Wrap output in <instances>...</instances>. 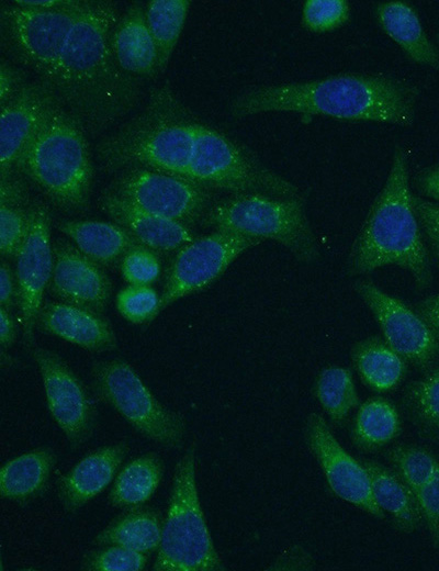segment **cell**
I'll use <instances>...</instances> for the list:
<instances>
[{
	"mask_svg": "<svg viewBox=\"0 0 439 571\" xmlns=\"http://www.w3.org/2000/svg\"><path fill=\"white\" fill-rule=\"evenodd\" d=\"M97 153L108 170L146 167L211 191L304 197L246 145L195 116L167 85L154 89L144 108L105 136Z\"/></svg>",
	"mask_w": 439,
	"mask_h": 571,
	"instance_id": "cell-1",
	"label": "cell"
},
{
	"mask_svg": "<svg viewBox=\"0 0 439 571\" xmlns=\"http://www.w3.org/2000/svg\"><path fill=\"white\" fill-rule=\"evenodd\" d=\"M111 1H81L59 63L45 86L86 133L98 134L136 104L139 80L116 63L112 35L120 19Z\"/></svg>",
	"mask_w": 439,
	"mask_h": 571,
	"instance_id": "cell-2",
	"label": "cell"
},
{
	"mask_svg": "<svg viewBox=\"0 0 439 571\" xmlns=\"http://www.w3.org/2000/svg\"><path fill=\"white\" fill-rule=\"evenodd\" d=\"M416 85L391 75L340 72L327 77L248 88L229 104L233 117L295 112L345 121L410 127L419 99Z\"/></svg>",
	"mask_w": 439,
	"mask_h": 571,
	"instance_id": "cell-3",
	"label": "cell"
},
{
	"mask_svg": "<svg viewBox=\"0 0 439 571\" xmlns=\"http://www.w3.org/2000/svg\"><path fill=\"white\" fill-rule=\"evenodd\" d=\"M412 194L408 155L405 147L396 143L385 182L350 247L347 258L350 276L394 265L407 271L419 289L431 284L430 255L412 204Z\"/></svg>",
	"mask_w": 439,
	"mask_h": 571,
	"instance_id": "cell-4",
	"label": "cell"
},
{
	"mask_svg": "<svg viewBox=\"0 0 439 571\" xmlns=\"http://www.w3.org/2000/svg\"><path fill=\"white\" fill-rule=\"evenodd\" d=\"M86 136L79 122L57 104L18 166V171L65 211H81L89 203L93 167Z\"/></svg>",
	"mask_w": 439,
	"mask_h": 571,
	"instance_id": "cell-5",
	"label": "cell"
},
{
	"mask_svg": "<svg viewBox=\"0 0 439 571\" xmlns=\"http://www.w3.org/2000/svg\"><path fill=\"white\" fill-rule=\"evenodd\" d=\"M203 222L215 229L273 240L302 264H315L320 257L317 238L306 215L304 197L230 194L213 202Z\"/></svg>",
	"mask_w": 439,
	"mask_h": 571,
	"instance_id": "cell-6",
	"label": "cell"
},
{
	"mask_svg": "<svg viewBox=\"0 0 439 571\" xmlns=\"http://www.w3.org/2000/svg\"><path fill=\"white\" fill-rule=\"evenodd\" d=\"M154 571H223L199 497L195 443L175 467L161 542Z\"/></svg>",
	"mask_w": 439,
	"mask_h": 571,
	"instance_id": "cell-7",
	"label": "cell"
},
{
	"mask_svg": "<svg viewBox=\"0 0 439 571\" xmlns=\"http://www.w3.org/2000/svg\"><path fill=\"white\" fill-rule=\"evenodd\" d=\"M91 379L98 398L140 435L165 448L183 447L188 434L184 416L164 405L127 361H97Z\"/></svg>",
	"mask_w": 439,
	"mask_h": 571,
	"instance_id": "cell-8",
	"label": "cell"
},
{
	"mask_svg": "<svg viewBox=\"0 0 439 571\" xmlns=\"http://www.w3.org/2000/svg\"><path fill=\"white\" fill-rule=\"evenodd\" d=\"M80 4L76 0L65 9L38 10L12 2L1 10V25L14 53L44 85L59 63Z\"/></svg>",
	"mask_w": 439,
	"mask_h": 571,
	"instance_id": "cell-9",
	"label": "cell"
},
{
	"mask_svg": "<svg viewBox=\"0 0 439 571\" xmlns=\"http://www.w3.org/2000/svg\"><path fill=\"white\" fill-rule=\"evenodd\" d=\"M109 191L144 211L187 225L204 217L213 204L211 190L146 167L121 170Z\"/></svg>",
	"mask_w": 439,
	"mask_h": 571,
	"instance_id": "cell-10",
	"label": "cell"
},
{
	"mask_svg": "<svg viewBox=\"0 0 439 571\" xmlns=\"http://www.w3.org/2000/svg\"><path fill=\"white\" fill-rule=\"evenodd\" d=\"M262 242L224 229L195 237L177 251L171 262L160 294V311L213 283L241 254Z\"/></svg>",
	"mask_w": 439,
	"mask_h": 571,
	"instance_id": "cell-11",
	"label": "cell"
},
{
	"mask_svg": "<svg viewBox=\"0 0 439 571\" xmlns=\"http://www.w3.org/2000/svg\"><path fill=\"white\" fill-rule=\"evenodd\" d=\"M352 289L373 315L385 343L407 363L426 371L438 361L439 338L415 309L368 280H356Z\"/></svg>",
	"mask_w": 439,
	"mask_h": 571,
	"instance_id": "cell-12",
	"label": "cell"
},
{
	"mask_svg": "<svg viewBox=\"0 0 439 571\" xmlns=\"http://www.w3.org/2000/svg\"><path fill=\"white\" fill-rule=\"evenodd\" d=\"M33 359L42 378L47 408L72 449L94 434L97 410L86 387L55 351L35 347Z\"/></svg>",
	"mask_w": 439,
	"mask_h": 571,
	"instance_id": "cell-13",
	"label": "cell"
},
{
	"mask_svg": "<svg viewBox=\"0 0 439 571\" xmlns=\"http://www.w3.org/2000/svg\"><path fill=\"white\" fill-rule=\"evenodd\" d=\"M50 225L48 208L42 202L34 203L29 232L14 257L18 305L23 339L29 346L32 344L33 332L44 304V292L52 278L54 251Z\"/></svg>",
	"mask_w": 439,
	"mask_h": 571,
	"instance_id": "cell-14",
	"label": "cell"
},
{
	"mask_svg": "<svg viewBox=\"0 0 439 571\" xmlns=\"http://www.w3.org/2000/svg\"><path fill=\"white\" fill-rule=\"evenodd\" d=\"M304 438L330 490L342 501L383 519L385 514L373 497L364 466L345 450L322 415H307Z\"/></svg>",
	"mask_w": 439,
	"mask_h": 571,
	"instance_id": "cell-15",
	"label": "cell"
},
{
	"mask_svg": "<svg viewBox=\"0 0 439 571\" xmlns=\"http://www.w3.org/2000/svg\"><path fill=\"white\" fill-rule=\"evenodd\" d=\"M57 104L53 92L42 82H25L0 104V179L15 175L26 147Z\"/></svg>",
	"mask_w": 439,
	"mask_h": 571,
	"instance_id": "cell-16",
	"label": "cell"
},
{
	"mask_svg": "<svg viewBox=\"0 0 439 571\" xmlns=\"http://www.w3.org/2000/svg\"><path fill=\"white\" fill-rule=\"evenodd\" d=\"M53 251L52 293L59 301L103 313L111 299L112 282L102 266L65 240L55 243Z\"/></svg>",
	"mask_w": 439,
	"mask_h": 571,
	"instance_id": "cell-17",
	"label": "cell"
},
{
	"mask_svg": "<svg viewBox=\"0 0 439 571\" xmlns=\"http://www.w3.org/2000/svg\"><path fill=\"white\" fill-rule=\"evenodd\" d=\"M128 450L125 440L101 446L60 475L56 486L61 507L77 512L102 493L113 482Z\"/></svg>",
	"mask_w": 439,
	"mask_h": 571,
	"instance_id": "cell-18",
	"label": "cell"
},
{
	"mask_svg": "<svg viewBox=\"0 0 439 571\" xmlns=\"http://www.w3.org/2000/svg\"><path fill=\"white\" fill-rule=\"evenodd\" d=\"M37 326L45 333L89 351H111L117 347L113 326L103 313L63 302L43 304Z\"/></svg>",
	"mask_w": 439,
	"mask_h": 571,
	"instance_id": "cell-19",
	"label": "cell"
},
{
	"mask_svg": "<svg viewBox=\"0 0 439 571\" xmlns=\"http://www.w3.org/2000/svg\"><path fill=\"white\" fill-rule=\"evenodd\" d=\"M100 205L138 244L157 253L178 251L195 238L189 225L144 211L109 190L102 195Z\"/></svg>",
	"mask_w": 439,
	"mask_h": 571,
	"instance_id": "cell-20",
	"label": "cell"
},
{
	"mask_svg": "<svg viewBox=\"0 0 439 571\" xmlns=\"http://www.w3.org/2000/svg\"><path fill=\"white\" fill-rule=\"evenodd\" d=\"M112 48L120 68L138 79L159 72V56L148 29L144 5L134 3L120 16L112 35Z\"/></svg>",
	"mask_w": 439,
	"mask_h": 571,
	"instance_id": "cell-21",
	"label": "cell"
},
{
	"mask_svg": "<svg viewBox=\"0 0 439 571\" xmlns=\"http://www.w3.org/2000/svg\"><path fill=\"white\" fill-rule=\"evenodd\" d=\"M374 15L381 30L409 60L439 70V52L412 4L401 0L382 1L375 5Z\"/></svg>",
	"mask_w": 439,
	"mask_h": 571,
	"instance_id": "cell-22",
	"label": "cell"
},
{
	"mask_svg": "<svg viewBox=\"0 0 439 571\" xmlns=\"http://www.w3.org/2000/svg\"><path fill=\"white\" fill-rule=\"evenodd\" d=\"M57 455L48 446L25 451L3 463L0 495L3 500L27 503L41 495L50 480Z\"/></svg>",
	"mask_w": 439,
	"mask_h": 571,
	"instance_id": "cell-23",
	"label": "cell"
},
{
	"mask_svg": "<svg viewBox=\"0 0 439 571\" xmlns=\"http://www.w3.org/2000/svg\"><path fill=\"white\" fill-rule=\"evenodd\" d=\"M56 227L87 257L101 266L120 262L136 244L132 235L114 222L64 220Z\"/></svg>",
	"mask_w": 439,
	"mask_h": 571,
	"instance_id": "cell-24",
	"label": "cell"
},
{
	"mask_svg": "<svg viewBox=\"0 0 439 571\" xmlns=\"http://www.w3.org/2000/svg\"><path fill=\"white\" fill-rule=\"evenodd\" d=\"M361 462L369 474L376 504L389 513L395 529L403 534L419 529L423 520L414 491L393 469L371 459Z\"/></svg>",
	"mask_w": 439,
	"mask_h": 571,
	"instance_id": "cell-25",
	"label": "cell"
},
{
	"mask_svg": "<svg viewBox=\"0 0 439 571\" xmlns=\"http://www.w3.org/2000/svg\"><path fill=\"white\" fill-rule=\"evenodd\" d=\"M164 519L160 512L140 505L125 508L92 540L97 546L116 545L145 555L158 550Z\"/></svg>",
	"mask_w": 439,
	"mask_h": 571,
	"instance_id": "cell-26",
	"label": "cell"
},
{
	"mask_svg": "<svg viewBox=\"0 0 439 571\" xmlns=\"http://www.w3.org/2000/svg\"><path fill=\"white\" fill-rule=\"evenodd\" d=\"M350 358L363 384L379 393L395 389L407 370L403 357L378 336L354 343Z\"/></svg>",
	"mask_w": 439,
	"mask_h": 571,
	"instance_id": "cell-27",
	"label": "cell"
},
{
	"mask_svg": "<svg viewBox=\"0 0 439 571\" xmlns=\"http://www.w3.org/2000/svg\"><path fill=\"white\" fill-rule=\"evenodd\" d=\"M164 471V460L154 451L132 459L116 473L108 495L109 503L122 510L144 505L158 489Z\"/></svg>",
	"mask_w": 439,
	"mask_h": 571,
	"instance_id": "cell-28",
	"label": "cell"
},
{
	"mask_svg": "<svg viewBox=\"0 0 439 571\" xmlns=\"http://www.w3.org/2000/svg\"><path fill=\"white\" fill-rule=\"evenodd\" d=\"M402 406L420 436L439 446V362L405 387Z\"/></svg>",
	"mask_w": 439,
	"mask_h": 571,
	"instance_id": "cell-29",
	"label": "cell"
},
{
	"mask_svg": "<svg viewBox=\"0 0 439 571\" xmlns=\"http://www.w3.org/2000/svg\"><path fill=\"white\" fill-rule=\"evenodd\" d=\"M401 418L386 399L373 396L358 408L351 430L353 445L365 452L381 449L398 436Z\"/></svg>",
	"mask_w": 439,
	"mask_h": 571,
	"instance_id": "cell-30",
	"label": "cell"
},
{
	"mask_svg": "<svg viewBox=\"0 0 439 571\" xmlns=\"http://www.w3.org/2000/svg\"><path fill=\"white\" fill-rule=\"evenodd\" d=\"M25 199L14 176L0 179V251L8 258L15 257L30 228L32 205L26 209Z\"/></svg>",
	"mask_w": 439,
	"mask_h": 571,
	"instance_id": "cell-31",
	"label": "cell"
},
{
	"mask_svg": "<svg viewBox=\"0 0 439 571\" xmlns=\"http://www.w3.org/2000/svg\"><path fill=\"white\" fill-rule=\"evenodd\" d=\"M188 0H151L145 5V18L159 56L162 72L177 46L189 12Z\"/></svg>",
	"mask_w": 439,
	"mask_h": 571,
	"instance_id": "cell-32",
	"label": "cell"
},
{
	"mask_svg": "<svg viewBox=\"0 0 439 571\" xmlns=\"http://www.w3.org/2000/svg\"><path fill=\"white\" fill-rule=\"evenodd\" d=\"M314 391L325 413L335 423L342 422L359 402L351 372L340 366L323 369L317 376Z\"/></svg>",
	"mask_w": 439,
	"mask_h": 571,
	"instance_id": "cell-33",
	"label": "cell"
},
{
	"mask_svg": "<svg viewBox=\"0 0 439 571\" xmlns=\"http://www.w3.org/2000/svg\"><path fill=\"white\" fill-rule=\"evenodd\" d=\"M387 460L414 493L430 481L439 468L438 457L421 446H395L387 452Z\"/></svg>",
	"mask_w": 439,
	"mask_h": 571,
	"instance_id": "cell-34",
	"label": "cell"
},
{
	"mask_svg": "<svg viewBox=\"0 0 439 571\" xmlns=\"http://www.w3.org/2000/svg\"><path fill=\"white\" fill-rule=\"evenodd\" d=\"M161 295L151 286L128 284L121 289L115 305L123 318L132 324L153 321L160 311Z\"/></svg>",
	"mask_w": 439,
	"mask_h": 571,
	"instance_id": "cell-35",
	"label": "cell"
},
{
	"mask_svg": "<svg viewBox=\"0 0 439 571\" xmlns=\"http://www.w3.org/2000/svg\"><path fill=\"white\" fill-rule=\"evenodd\" d=\"M350 15L347 0H306L301 11V24L312 33H328L344 26Z\"/></svg>",
	"mask_w": 439,
	"mask_h": 571,
	"instance_id": "cell-36",
	"label": "cell"
},
{
	"mask_svg": "<svg viewBox=\"0 0 439 571\" xmlns=\"http://www.w3.org/2000/svg\"><path fill=\"white\" fill-rule=\"evenodd\" d=\"M148 555L116 545L98 546L87 552L80 563L86 571H142Z\"/></svg>",
	"mask_w": 439,
	"mask_h": 571,
	"instance_id": "cell-37",
	"label": "cell"
},
{
	"mask_svg": "<svg viewBox=\"0 0 439 571\" xmlns=\"http://www.w3.org/2000/svg\"><path fill=\"white\" fill-rule=\"evenodd\" d=\"M120 270L128 284L150 286L158 279L161 265L157 251L136 244L121 259Z\"/></svg>",
	"mask_w": 439,
	"mask_h": 571,
	"instance_id": "cell-38",
	"label": "cell"
},
{
	"mask_svg": "<svg viewBox=\"0 0 439 571\" xmlns=\"http://www.w3.org/2000/svg\"><path fill=\"white\" fill-rule=\"evenodd\" d=\"M412 204L430 258L439 270V204L415 194H412Z\"/></svg>",
	"mask_w": 439,
	"mask_h": 571,
	"instance_id": "cell-39",
	"label": "cell"
},
{
	"mask_svg": "<svg viewBox=\"0 0 439 571\" xmlns=\"http://www.w3.org/2000/svg\"><path fill=\"white\" fill-rule=\"evenodd\" d=\"M416 499L431 545L439 550V468L435 475L416 493Z\"/></svg>",
	"mask_w": 439,
	"mask_h": 571,
	"instance_id": "cell-40",
	"label": "cell"
},
{
	"mask_svg": "<svg viewBox=\"0 0 439 571\" xmlns=\"http://www.w3.org/2000/svg\"><path fill=\"white\" fill-rule=\"evenodd\" d=\"M413 183L423 198L439 204V160L418 170Z\"/></svg>",
	"mask_w": 439,
	"mask_h": 571,
	"instance_id": "cell-41",
	"label": "cell"
},
{
	"mask_svg": "<svg viewBox=\"0 0 439 571\" xmlns=\"http://www.w3.org/2000/svg\"><path fill=\"white\" fill-rule=\"evenodd\" d=\"M18 303V286L10 266L2 261L0 266V305L11 310Z\"/></svg>",
	"mask_w": 439,
	"mask_h": 571,
	"instance_id": "cell-42",
	"label": "cell"
},
{
	"mask_svg": "<svg viewBox=\"0 0 439 571\" xmlns=\"http://www.w3.org/2000/svg\"><path fill=\"white\" fill-rule=\"evenodd\" d=\"M21 75L9 64L0 66V104L11 99L24 85Z\"/></svg>",
	"mask_w": 439,
	"mask_h": 571,
	"instance_id": "cell-43",
	"label": "cell"
},
{
	"mask_svg": "<svg viewBox=\"0 0 439 571\" xmlns=\"http://www.w3.org/2000/svg\"><path fill=\"white\" fill-rule=\"evenodd\" d=\"M415 311L439 338V292L417 302Z\"/></svg>",
	"mask_w": 439,
	"mask_h": 571,
	"instance_id": "cell-44",
	"label": "cell"
},
{
	"mask_svg": "<svg viewBox=\"0 0 439 571\" xmlns=\"http://www.w3.org/2000/svg\"><path fill=\"white\" fill-rule=\"evenodd\" d=\"M16 338V326L10 310L0 306V345L9 349Z\"/></svg>",
	"mask_w": 439,
	"mask_h": 571,
	"instance_id": "cell-45",
	"label": "cell"
},
{
	"mask_svg": "<svg viewBox=\"0 0 439 571\" xmlns=\"http://www.w3.org/2000/svg\"><path fill=\"white\" fill-rule=\"evenodd\" d=\"M76 0H15V4L38 10H59L74 4Z\"/></svg>",
	"mask_w": 439,
	"mask_h": 571,
	"instance_id": "cell-46",
	"label": "cell"
}]
</instances>
